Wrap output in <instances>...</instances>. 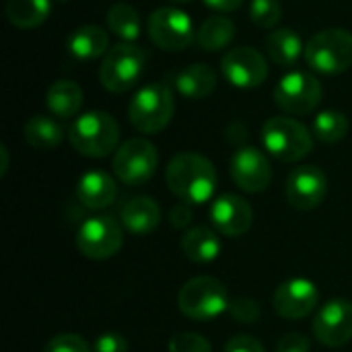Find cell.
I'll use <instances>...</instances> for the list:
<instances>
[{
    "label": "cell",
    "mask_w": 352,
    "mask_h": 352,
    "mask_svg": "<svg viewBox=\"0 0 352 352\" xmlns=\"http://www.w3.org/2000/svg\"><path fill=\"white\" fill-rule=\"evenodd\" d=\"M165 182L182 202L204 204L217 190V169L198 153H179L167 163Z\"/></svg>",
    "instance_id": "1"
},
{
    "label": "cell",
    "mask_w": 352,
    "mask_h": 352,
    "mask_svg": "<svg viewBox=\"0 0 352 352\" xmlns=\"http://www.w3.org/2000/svg\"><path fill=\"white\" fill-rule=\"evenodd\" d=\"M68 140L76 153L101 159L118 151L120 126L107 111H87L70 124Z\"/></svg>",
    "instance_id": "2"
},
{
    "label": "cell",
    "mask_w": 352,
    "mask_h": 352,
    "mask_svg": "<svg viewBox=\"0 0 352 352\" xmlns=\"http://www.w3.org/2000/svg\"><path fill=\"white\" fill-rule=\"evenodd\" d=\"M175 113V97L169 85L151 82L142 87L128 105L132 126L142 134H157L165 130Z\"/></svg>",
    "instance_id": "3"
},
{
    "label": "cell",
    "mask_w": 352,
    "mask_h": 352,
    "mask_svg": "<svg viewBox=\"0 0 352 352\" xmlns=\"http://www.w3.org/2000/svg\"><path fill=\"white\" fill-rule=\"evenodd\" d=\"M262 144L278 161L295 163L305 159L314 148V136L295 118L276 116L262 126Z\"/></svg>",
    "instance_id": "4"
},
{
    "label": "cell",
    "mask_w": 352,
    "mask_h": 352,
    "mask_svg": "<svg viewBox=\"0 0 352 352\" xmlns=\"http://www.w3.org/2000/svg\"><path fill=\"white\" fill-rule=\"evenodd\" d=\"M229 293L227 287L214 276H196L190 278L177 295L179 311L196 322H208L219 318L225 309H229Z\"/></svg>",
    "instance_id": "5"
},
{
    "label": "cell",
    "mask_w": 352,
    "mask_h": 352,
    "mask_svg": "<svg viewBox=\"0 0 352 352\" xmlns=\"http://www.w3.org/2000/svg\"><path fill=\"white\" fill-rule=\"evenodd\" d=\"M144 66L146 52L136 43L124 41L105 54L99 66V80L111 93H126L140 80Z\"/></svg>",
    "instance_id": "6"
},
{
    "label": "cell",
    "mask_w": 352,
    "mask_h": 352,
    "mask_svg": "<svg viewBox=\"0 0 352 352\" xmlns=\"http://www.w3.org/2000/svg\"><path fill=\"white\" fill-rule=\"evenodd\" d=\"M305 62L322 74H340L352 66V33L346 29H324L305 45Z\"/></svg>",
    "instance_id": "7"
},
{
    "label": "cell",
    "mask_w": 352,
    "mask_h": 352,
    "mask_svg": "<svg viewBox=\"0 0 352 352\" xmlns=\"http://www.w3.org/2000/svg\"><path fill=\"white\" fill-rule=\"evenodd\" d=\"M116 177L132 188L144 186L159 167V153L151 140L130 138L118 146L111 161Z\"/></svg>",
    "instance_id": "8"
},
{
    "label": "cell",
    "mask_w": 352,
    "mask_h": 352,
    "mask_svg": "<svg viewBox=\"0 0 352 352\" xmlns=\"http://www.w3.org/2000/svg\"><path fill=\"white\" fill-rule=\"evenodd\" d=\"M124 245L122 225L113 217H91L76 233V248L89 260H109Z\"/></svg>",
    "instance_id": "9"
},
{
    "label": "cell",
    "mask_w": 352,
    "mask_h": 352,
    "mask_svg": "<svg viewBox=\"0 0 352 352\" xmlns=\"http://www.w3.org/2000/svg\"><path fill=\"white\" fill-rule=\"evenodd\" d=\"M322 82L309 72H289L274 87L276 105L293 116H307L322 103Z\"/></svg>",
    "instance_id": "10"
},
{
    "label": "cell",
    "mask_w": 352,
    "mask_h": 352,
    "mask_svg": "<svg viewBox=\"0 0 352 352\" xmlns=\"http://www.w3.org/2000/svg\"><path fill=\"white\" fill-rule=\"evenodd\" d=\"M148 37L157 47L165 52H182L190 47L196 31L192 19L184 10L163 6L148 16Z\"/></svg>",
    "instance_id": "11"
},
{
    "label": "cell",
    "mask_w": 352,
    "mask_h": 352,
    "mask_svg": "<svg viewBox=\"0 0 352 352\" xmlns=\"http://www.w3.org/2000/svg\"><path fill=\"white\" fill-rule=\"evenodd\" d=\"M318 342L330 349L344 346L352 340V303L346 299L328 301L311 324Z\"/></svg>",
    "instance_id": "12"
},
{
    "label": "cell",
    "mask_w": 352,
    "mask_h": 352,
    "mask_svg": "<svg viewBox=\"0 0 352 352\" xmlns=\"http://www.w3.org/2000/svg\"><path fill=\"white\" fill-rule=\"evenodd\" d=\"M229 171H231V179L235 182V186L248 194H260L272 182V165L268 157L254 146L239 148L231 157Z\"/></svg>",
    "instance_id": "13"
},
{
    "label": "cell",
    "mask_w": 352,
    "mask_h": 352,
    "mask_svg": "<svg viewBox=\"0 0 352 352\" xmlns=\"http://www.w3.org/2000/svg\"><path fill=\"white\" fill-rule=\"evenodd\" d=\"M287 200L297 210L318 208L328 194V177L316 165H301L287 177Z\"/></svg>",
    "instance_id": "14"
},
{
    "label": "cell",
    "mask_w": 352,
    "mask_h": 352,
    "mask_svg": "<svg viewBox=\"0 0 352 352\" xmlns=\"http://www.w3.org/2000/svg\"><path fill=\"white\" fill-rule=\"evenodd\" d=\"M221 70L225 78L237 89H256L268 76V64L264 56L248 45L227 52L221 62Z\"/></svg>",
    "instance_id": "15"
},
{
    "label": "cell",
    "mask_w": 352,
    "mask_h": 352,
    "mask_svg": "<svg viewBox=\"0 0 352 352\" xmlns=\"http://www.w3.org/2000/svg\"><path fill=\"white\" fill-rule=\"evenodd\" d=\"M318 303V287L307 278H291L283 283L272 299L274 311L285 320H303L314 314Z\"/></svg>",
    "instance_id": "16"
},
{
    "label": "cell",
    "mask_w": 352,
    "mask_h": 352,
    "mask_svg": "<svg viewBox=\"0 0 352 352\" xmlns=\"http://www.w3.org/2000/svg\"><path fill=\"white\" fill-rule=\"evenodd\" d=\"M210 223L225 237H241L252 229L254 210L237 194H223L210 204Z\"/></svg>",
    "instance_id": "17"
},
{
    "label": "cell",
    "mask_w": 352,
    "mask_h": 352,
    "mask_svg": "<svg viewBox=\"0 0 352 352\" xmlns=\"http://www.w3.org/2000/svg\"><path fill=\"white\" fill-rule=\"evenodd\" d=\"M76 198L89 210H103L118 198L116 179L101 169H91L80 175L76 184Z\"/></svg>",
    "instance_id": "18"
},
{
    "label": "cell",
    "mask_w": 352,
    "mask_h": 352,
    "mask_svg": "<svg viewBox=\"0 0 352 352\" xmlns=\"http://www.w3.org/2000/svg\"><path fill=\"white\" fill-rule=\"evenodd\" d=\"M122 225L134 235H146L161 223V206L148 196L130 198L120 210Z\"/></svg>",
    "instance_id": "19"
},
{
    "label": "cell",
    "mask_w": 352,
    "mask_h": 352,
    "mask_svg": "<svg viewBox=\"0 0 352 352\" xmlns=\"http://www.w3.org/2000/svg\"><path fill=\"white\" fill-rule=\"evenodd\" d=\"M173 85L186 99H206L217 87V74L208 64H190L175 74Z\"/></svg>",
    "instance_id": "20"
},
{
    "label": "cell",
    "mask_w": 352,
    "mask_h": 352,
    "mask_svg": "<svg viewBox=\"0 0 352 352\" xmlns=\"http://www.w3.org/2000/svg\"><path fill=\"white\" fill-rule=\"evenodd\" d=\"M266 54L276 66L289 68V66L297 64L301 54H305V45H303L297 31H293L289 27H283V29H276V31L268 33V37H266Z\"/></svg>",
    "instance_id": "21"
},
{
    "label": "cell",
    "mask_w": 352,
    "mask_h": 352,
    "mask_svg": "<svg viewBox=\"0 0 352 352\" xmlns=\"http://www.w3.org/2000/svg\"><path fill=\"white\" fill-rule=\"evenodd\" d=\"M45 105L60 120L74 118L82 107V89L74 80L60 78L50 85L45 93Z\"/></svg>",
    "instance_id": "22"
},
{
    "label": "cell",
    "mask_w": 352,
    "mask_h": 352,
    "mask_svg": "<svg viewBox=\"0 0 352 352\" xmlns=\"http://www.w3.org/2000/svg\"><path fill=\"white\" fill-rule=\"evenodd\" d=\"M68 52L78 60H95L109 52V35L97 25H82L68 37Z\"/></svg>",
    "instance_id": "23"
},
{
    "label": "cell",
    "mask_w": 352,
    "mask_h": 352,
    "mask_svg": "<svg viewBox=\"0 0 352 352\" xmlns=\"http://www.w3.org/2000/svg\"><path fill=\"white\" fill-rule=\"evenodd\" d=\"M182 252L190 262L206 264L219 258L221 241L217 233L208 227H194L182 237Z\"/></svg>",
    "instance_id": "24"
},
{
    "label": "cell",
    "mask_w": 352,
    "mask_h": 352,
    "mask_svg": "<svg viewBox=\"0 0 352 352\" xmlns=\"http://www.w3.org/2000/svg\"><path fill=\"white\" fill-rule=\"evenodd\" d=\"M6 19L16 29L39 27L52 12L50 0H6Z\"/></svg>",
    "instance_id": "25"
},
{
    "label": "cell",
    "mask_w": 352,
    "mask_h": 352,
    "mask_svg": "<svg viewBox=\"0 0 352 352\" xmlns=\"http://www.w3.org/2000/svg\"><path fill=\"white\" fill-rule=\"evenodd\" d=\"M233 37H235V23L227 14L208 16L196 33L200 47L206 52H219V50L227 47L233 41Z\"/></svg>",
    "instance_id": "26"
},
{
    "label": "cell",
    "mask_w": 352,
    "mask_h": 352,
    "mask_svg": "<svg viewBox=\"0 0 352 352\" xmlns=\"http://www.w3.org/2000/svg\"><path fill=\"white\" fill-rule=\"evenodd\" d=\"M25 140L37 151H52L64 140V128L47 116H33L25 124Z\"/></svg>",
    "instance_id": "27"
},
{
    "label": "cell",
    "mask_w": 352,
    "mask_h": 352,
    "mask_svg": "<svg viewBox=\"0 0 352 352\" xmlns=\"http://www.w3.org/2000/svg\"><path fill=\"white\" fill-rule=\"evenodd\" d=\"M107 27L109 31H113L118 37H122L124 41H136L140 35V16L138 10L126 2L113 4L107 12Z\"/></svg>",
    "instance_id": "28"
},
{
    "label": "cell",
    "mask_w": 352,
    "mask_h": 352,
    "mask_svg": "<svg viewBox=\"0 0 352 352\" xmlns=\"http://www.w3.org/2000/svg\"><path fill=\"white\" fill-rule=\"evenodd\" d=\"M346 132H349V118L338 109H326L314 118V134L318 140L326 144L340 142L346 136Z\"/></svg>",
    "instance_id": "29"
},
{
    "label": "cell",
    "mask_w": 352,
    "mask_h": 352,
    "mask_svg": "<svg viewBox=\"0 0 352 352\" xmlns=\"http://www.w3.org/2000/svg\"><path fill=\"white\" fill-rule=\"evenodd\" d=\"M250 16L260 29H274L283 16V6L278 0H252Z\"/></svg>",
    "instance_id": "30"
},
{
    "label": "cell",
    "mask_w": 352,
    "mask_h": 352,
    "mask_svg": "<svg viewBox=\"0 0 352 352\" xmlns=\"http://www.w3.org/2000/svg\"><path fill=\"white\" fill-rule=\"evenodd\" d=\"M169 352H212L210 342L196 332H179L169 338Z\"/></svg>",
    "instance_id": "31"
},
{
    "label": "cell",
    "mask_w": 352,
    "mask_h": 352,
    "mask_svg": "<svg viewBox=\"0 0 352 352\" xmlns=\"http://www.w3.org/2000/svg\"><path fill=\"white\" fill-rule=\"evenodd\" d=\"M43 352H93L89 349L87 340L78 334H58L54 336Z\"/></svg>",
    "instance_id": "32"
},
{
    "label": "cell",
    "mask_w": 352,
    "mask_h": 352,
    "mask_svg": "<svg viewBox=\"0 0 352 352\" xmlns=\"http://www.w3.org/2000/svg\"><path fill=\"white\" fill-rule=\"evenodd\" d=\"M231 316L241 324H256L260 320V305L250 297H239L229 303Z\"/></svg>",
    "instance_id": "33"
},
{
    "label": "cell",
    "mask_w": 352,
    "mask_h": 352,
    "mask_svg": "<svg viewBox=\"0 0 352 352\" xmlns=\"http://www.w3.org/2000/svg\"><path fill=\"white\" fill-rule=\"evenodd\" d=\"M130 346H128V340L118 334V332H105L101 334L95 344H93V352H128Z\"/></svg>",
    "instance_id": "34"
},
{
    "label": "cell",
    "mask_w": 352,
    "mask_h": 352,
    "mask_svg": "<svg viewBox=\"0 0 352 352\" xmlns=\"http://www.w3.org/2000/svg\"><path fill=\"white\" fill-rule=\"evenodd\" d=\"M225 352H266L264 344L248 334H237L233 336L227 344H225Z\"/></svg>",
    "instance_id": "35"
},
{
    "label": "cell",
    "mask_w": 352,
    "mask_h": 352,
    "mask_svg": "<svg viewBox=\"0 0 352 352\" xmlns=\"http://www.w3.org/2000/svg\"><path fill=\"white\" fill-rule=\"evenodd\" d=\"M311 342L303 334H287L276 344V352H309Z\"/></svg>",
    "instance_id": "36"
},
{
    "label": "cell",
    "mask_w": 352,
    "mask_h": 352,
    "mask_svg": "<svg viewBox=\"0 0 352 352\" xmlns=\"http://www.w3.org/2000/svg\"><path fill=\"white\" fill-rule=\"evenodd\" d=\"M194 219V212H192V206L188 202H179L175 206H171L169 210V223L173 229H186Z\"/></svg>",
    "instance_id": "37"
},
{
    "label": "cell",
    "mask_w": 352,
    "mask_h": 352,
    "mask_svg": "<svg viewBox=\"0 0 352 352\" xmlns=\"http://www.w3.org/2000/svg\"><path fill=\"white\" fill-rule=\"evenodd\" d=\"M204 4L217 12H233L243 4V0H204Z\"/></svg>",
    "instance_id": "38"
},
{
    "label": "cell",
    "mask_w": 352,
    "mask_h": 352,
    "mask_svg": "<svg viewBox=\"0 0 352 352\" xmlns=\"http://www.w3.org/2000/svg\"><path fill=\"white\" fill-rule=\"evenodd\" d=\"M0 157H2V167H0V175H6V169H8V151H6V146H4V144L0 146Z\"/></svg>",
    "instance_id": "39"
},
{
    "label": "cell",
    "mask_w": 352,
    "mask_h": 352,
    "mask_svg": "<svg viewBox=\"0 0 352 352\" xmlns=\"http://www.w3.org/2000/svg\"><path fill=\"white\" fill-rule=\"evenodd\" d=\"M171 2H175V4H186V2H192V0H171Z\"/></svg>",
    "instance_id": "40"
},
{
    "label": "cell",
    "mask_w": 352,
    "mask_h": 352,
    "mask_svg": "<svg viewBox=\"0 0 352 352\" xmlns=\"http://www.w3.org/2000/svg\"><path fill=\"white\" fill-rule=\"evenodd\" d=\"M60 2H66V0H60Z\"/></svg>",
    "instance_id": "41"
}]
</instances>
